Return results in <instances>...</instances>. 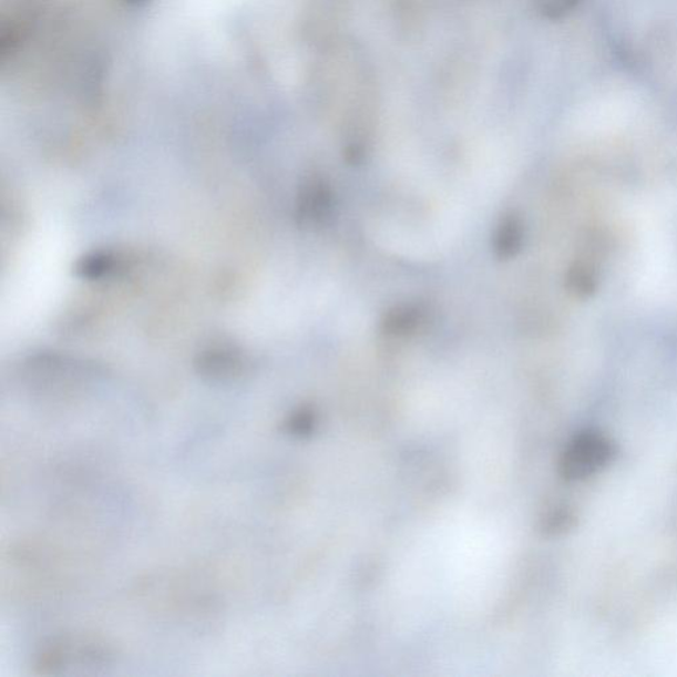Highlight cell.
<instances>
[{
    "label": "cell",
    "mask_w": 677,
    "mask_h": 677,
    "mask_svg": "<svg viewBox=\"0 0 677 677\" xmlns=\"http://www.w3.org/2000/svg\"><path fill=\"white\" fill-rule=\"evenodd\" d=\"M113 658L112 648L100 639L60 635L39 648L33 668L43 676L98 673L111 666Z\"/></svg>",
    "instance_id": "cell-1"
},
{
    "label": "cell",
    "mask_w": 677,
    "mask_h": 677,
    "mask_svg": "<svg viewBox=\"0 0 677 677\" xmlns=\"http://www.w3.org/2000/svg\"><path fill=\"white\" fill-rule=\"evenodd\" d=\"M614 458V443L597 430H585L567 444L561 458V474L567 481H584L604 470Z\"/></svg>",
    "instance_id": "cell-2"
},
{
    "label": "cell",
    "mask_w": 677,
    "mask_h": 677,
    "mask_svg": "<svg viewBox=\"0 0 677 677\" xmlns=\"http://www.w3.org/2000/svg\"><path fill=\"white\" fill-rule=\"evenodd\" d=\"M195 369L204 380L227 384L244 379L250 362L237 347L215 345L197 355Z\"/></svg>",
    "instance_id": "cell-3"
},
{
    "label": "cell",
    "mask_w": 677,
    "mask_h": 677,
    "mask_svg": "<svg viewBox=\"0 0 677 677\" xmlns=\"http://www.w3.org/2000/svg\"><path fill=\"white\" fill-rule=\"evenodd\" d=\"M334 211V193L325 177H309L300 187L297 199V222L302 227H319Z\"/></svg>",
    "instance_id": "cell-4"
},
{
    "label": "cell",
    "mask_w": 677,
    "mask_h": 677,
    "mask_svg": "<svg viewBox=\"0 0 677 677\" xmlns=\"http://www.w3.org/2000/svg\"><path fill=\"white\" fill-rule=\"evenodd\" d=\"M429 309L423 304H401L386 312L381 320V330L389 337L407 338L421 330L428 324Z\"/></svg>",
    "instance_id": "cell-5"
},
{
    "label": "cell",
    "mask_w": 677,
    "mask_h": 677,
    "mask_svg": "<svg viewBox=\"0 0 677 677\" xmlns=\"http://www.w3.org/2000/svg\"><path fill=\"white\" fill-rule=\"evenodd\" d=\"M524 227L522 218L515 214L505 215L499 223L494 236V252L499 259L514 258L522 250Z\"/></svg>",
    "instance_id": "cell-6"
},
{
    "label": "cell",
    "mask_w": 677,
    "mask_h": 677,
    "mask_svg": "<svg viewBox=\"0 0 677 677\" xmlns=\"http://www.w3.org/2000/svg\"><path fill=\"white\" fill-rule=\"evenodd\" d=\"M117 268L119 258L113 253L99 250L82 256L74 266V273L81 279L101 280L113 275Z\"/></svg>",
    "instance_id": "cell-7"
},
{
    "label": "cell",
    "mask_w": 677,
    "mask_h": 677,
    "mask_svg": "<svg viewBox=\"0 0 677 677\" xmlns=\"http://www.w3.org/2000/svg\"><path fill=\"white\" fill-rule=\"evenodd\" d=\"M567 284H570L571 289L579 294V296L592 294L596 290L597 285L596 270H593L591 266L586 264L574 265L570 271V277H567Z\"/></svg>",
    "instance_id": "cell-8"
},
{
    "label": "cell",
    "mask_w": 677,
    "mask_h": 677,
    "mask_svg": "<svg viewBox=\"0 0 677 677\" xmlns=\"http://www.w3.org/2000/svg\"><path fill=\"white\" fill-rule=\"evenodd\" d=\"M583 0H536L537 10L545 19L563 20L577 9Z\"/></svg>",
    "instance_id": "cell-9"
},
{
    "label": "cell",
    "mask_w": 677,
    "mask_h": 677,
    "mask_svg": "<svg viewBox=\"0 0 677 677\" xmlns=\"http://www.w3.org/2000/svg\"><path fill=\"white\" fill-rule=\"evenodd\" d=\"M310 425L311 416L307 410H299V412L293 414L289 422H287V429H289V432L294 435L305 434Z\"/></svg>",
    "instance_id": "cell-10"
}]
</instances>
